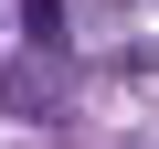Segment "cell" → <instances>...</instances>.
<instances>
[{
	"mask_svg": "<svg viewBox=\"0 0 159 149\" xmlns=\"http://www.w3.org/2000/svg\"><path fill=\"white\" fill-rule=\"evenodd\" d=\"M21 32H32V43L53 53V43H64V0H21Z\"/></svg>",
	"mask_w": 159,
	"mask_h": 149,
	"instance_id": "1",
	"label": "cell"
}]
</instances>
